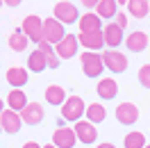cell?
Wrapping results in <instances>:
<instances>
[{
	"instance_id": "obj_2",
	"label": "cell",
	"mask_w": 150,
	"mask_h": 148,
	"mask_svg": "<svg viewBox=\"0 0 150 148\" xmlns=\"http://www.w3.org/2000/svg\"><path fill=\"white\" fill-rule=\"evenodd\" d=\"M84 112H86V102L80 96H68L66 102L62 105V119L77 123V121L84 119Z\"/></svg>"
},
{
	"instance_id": "obj_37",
	"label": "cell",
	"mask_w": 150,
	"mask_h": 148,
	"mask_svg": "<svg viewBox=\"0 0 150 148\" xmlns=\"http://www.w3.org/2000/svg\"><path fill=\"white\" fill-rule=\"evenodd\" d=\"M2 5H5V2H2V0H0V7H2Z\"/></svg>"
},
{
	"instance_id": "obj_28",
	"label": "cell",
	"mask_w": 150,
	"mask_h": 148,
	"mask_svg": "<svg viewBox=\"0 0 150 148\" xmlns=\"http://www.w3.org/2000/svg\"><path fill=\"white\" fill-rule=\"evenodd\" d=\"M137 78H139V82L143 89H150V64H143L139 68V73H137Z\"/></svg>"
},
{
	"instance_id": "obj_14",
	"label": "cell",
	"mask_w": 150,
	"mask_h": 148,
	"mask_svg": "<svg viewBox=\"0 0 150 148\" xmlns=\"http://www.w3.org/2000/svg\"><path fill=\"white\" fill-rule=\"evenodd\" d=\"M103 37H105V46H109L112 50H116V48L125 41V34H123V30L118 28L116 23H107V25H103Z\"/></svg>"
},
{
	"instance_id": "obj_40",
	"label": "cell",
	"mask_w": 150,
	"mask_h": 148,
	"mask_svg": "<svg viewBox=\"0 0 150 148\" xmlns=\"http://www.w3.org/2000/svg\"><path fill=\"white\" fill-rule=\"evenodd\" d=\"M148 2H150V0H148Z\"/></svg>"
},
{
	"instance_id": "obj_35",
	"label": "cell",
	"mask_w": 150,
	"mask_h": 148,
	"mask_svg": "<svg viewBox=\"0 0 150 148\" xmlns=\"http://www.w3.org/2000/svg\"><path fill=\"white\" fill-rule=\"evenodd\" d=\"M41 148H57L55 144H46V146H41Z\"/></svg>"
},
{
	"instance_id": "obj_16",
	"label": "cell",
	"mask_w": 150,
	"mask_h": 148,
	"mask_svg": "<svg viewBox=\"0 0 150 148\" xmlns=\"http://www.w3.org/2000/svg\"><path fill=\"white\" fill-rule=\"evenodd\" d=\"M28 68H23V66H11L7 68V73H5V80L11 84V89H23L25 84H28Z\"/></svg>"
},
{
	"instance_id": "obj_15",
	"label": "cell",
	"mask_w": 150,
	"mask_h": 148,
	"mask_svg": "<svg viewBox=\"0 0 150 148\" xmlns=\"http://www.w3.org/2000/svg\"><path fill=\"white\" fill-rule=\"evenodd\" d=\"M123 43L127 46L130 53H143V50L148 48V34L141 32V30H134V32H130V34L125 37Z\"/></svg>"
},
{
	"instance_id": "obj_19",
	"label": "cell",
	"mask_w": 150,
	"mask_h": 148,
	"mask_svg": "<svg viewBox=\"0 0 150 148\" xmlns=\"http://www.w3.org/2000/svg\"><path fill=\"white\" fill-rule=\"evenodd\" d=\"M28 96H25V91L23 89H11L9 96H7V110H14V112H23L25 110V105H28Z\"/></svg>"
},
{
	"instance_id": "obj_25",
	"label": "cell",
	"mask_w": 150,
	"mask_h": 148,
	"mask_svg": "<svg viewBox=\"0 0 150 148\" xmlns=\"http://www.w3.org/2000/svg\"><path fill=\"white\" fill-rule=\"evenodd\" d=\"M96 14L100 16V18H114L116 14H118V5H116V0H100L98 2V7H96Z\"/></svg>"
},
{
	"instance_id": "obj_17",
	"label": "cell",
	"mask_w": 150,
	"mask_h": 148,
	"mask_svg": "<svg viewBox=\"0 0 150 148\" xmlns=\"http://www.w3.org/2000/svg\"><path fill=\"white\" fill-rule=\"evenodd\" d=\"M96 91H98V96H100L103 100H114V98L118 96V82H116L114 78H103V80H98Z\"/></svg>"
},
{
	"instance_id": "obj_18",
	"label": "cell",
	"mask_w": 150,
	"mask_h": 148,
	"mask_svg": "<svg viewBox=\"0 0 150 148\" xmlns=\"http://www.w3.org/2000/svg\"><path fill=\"white\" fill-rule=\"evenodd\" d=\"M77 28H80V32H96V30H103V18H100L96 11H86V14L80 16Z\"/></svg>"
},
{
	"instance_id": "obj_5",
	"label": "cell",
	"mask_w": 150,
	"mask_h": 148,
	"mask_svg": "<svg viewBox=\"0 0 150 148\" xmlns=\"http://www.w3.org/2000/svg\"><path fill=\"white\" fill-rule=\"evenodd\" d=\"M100 57H103L105 68H109L112 73H125L127 71V57L123 55V53H118V50L107 48V50L100 53Z\"/></svg>"
},
{
	"instance_id": "obj_33",
	"label": "cell",
	"mask_w": 150,
	"mask_h": 148,
	"mask_svg": "<svg viewBox=\"0 0 150 148\" xmlns=\"http://www.w3.org/2000/svg\"><path fill=\"white\" fill-rule=\"evenodd\" d=\"M96 148H116V146H114V144H109V141H105V144H98Z\"/></svg>"
},
{
	"instance_id": "obj_12",
	"label": "cell",
	"mask_w": 150,
	"mask_h": 148,
	"mask_svg": "<svg viewBox=\"0 0 150 148\" xmlns=\"http://www.w3.org/2000/svg\"><path fill=\"white\" fill-rule=\"evenodd\" d=\"M116 121L123 123V125H132L139 121V107L134 102H121L116 107Z\"/></svg>"
},
{
	"instance_id": "obj_13",
	"label": "cell",
	"mask_w": 150,
	"mask_h": 148,
	"mask_svg": "<svg viewBox=\"0 0 150 148\" xmlns=\"http://www.w3.org/2000/svg\"><path fill=\"white\" fill-rule=\"evenodd\" d=\"M75 134H77V141H82V144H96V137H98V130H96V125L91 123V121H77L75 123Z\"/></svg>"
},
{
	"instance_id": "obj_21",
	"label": "cell",
	"mask_w": 150,
	"mask_h": 148,
	"mask_svg": "<svg viewBox=\"0 0 150 148\" xmlns=\"http://www.w3.org/2000/svg\"><path fill=\"white\" fill-rule=\"evenodd\" d=\"M84 116H86V121H91L93 125H98V123H103L107 119V110H105L103 102H91V105H86Z\"/></svg>"
},
{
	"instance_id": "obj_31",
	"label": "cell",
	"mask_w": 150,
	"mask_h": 148,
	"mask_svg": "<svg viewBox=\"0 0 150 148\" xmlns=\"http://www.w3.org/2000/svg\"><path fill=\"white\" fill-rule=\"evenodd\" d=\"M2 2H5L7 7H18V5L23 2V0H2Z\"/></svg>"
},
{
	"instance_id": "obj_4",
	"label": "cell",
	"mask_w": 150,
	"mask_h": 148,
	"mask_svg": "<svg viewBox=\"0 0 150 148\" xmlns=\"http://www.w3.org/2000/svg\"><path fill=\"white\" fill-rule=\"evenodd\" d=\"M23 34L30 39V43H41L43 41V21L39 18L37 14H30V16H25L23 18Z\"/></svg>"
},
{
	"instance_id": "obj_10",
	"label": "cell",
	"mask_w": 150,
	"mask_h": 148,
	"mask_svg": "<svg viewBox=\"0 0 150 148\" xmlns=\"http://www.w3.org/2000/svg\"><path fill=\"white\" fill-rule=\"evenodd\" d=\"M75 141H77V134H75L73 128L59 125V128L52 132V144H55L57 148H75Z\"/></svg>"
},
{
	"instance_id": "obj_29",
	"label": "cell",
	"mask_w": 150,
	"mask_h": 148,
	"mask_svg": "<svg viewBox=\"0 0 150 148\" xmlns=\"http://www.w3.org/2000/svg\"><path fill=\"white\" fill-rule=\"evenodd\" d=\"M114 23H116V25H118L121 30H125V28H127V14H123V11H118V14L114 16Z\"/></svg>"
},
{
	"instance_id": "obj_30",
	"label": "cell",
	"mask_w": 150,
	"mask_h": 148,
	"mask_svg": "<svg viewBox=\"0 0 150 148\" xmlns=\"http://www.w3.org/2000/svg\"><path fill=\"white\" fill-rule=\"evenodd\" d=\"M80 2H82V7H89V9H91V7H98L100 0H80Z\"/></svg>"
},
{
	"instance_id": "obj_36",
	"label": "cell",
	"mask_w": 150,
	"mask_h": 148,
	"mask_svg": "<svg viewBox=\"0 0 150 148\" xmlns=\"http://www.w3.org/2000/svg\"><path fill=\"white\" fill-rule=\"evenodd\" d=\"M116 5H127V0H116Z\"/></svg>"
},
{
	"instance_id": "obj_11",
	"label": "cell",
	"mask_w": 150,
	"mask_h": 148,
	"mask_svg": "<svg viewBox=\"0 0 150 148\" xmlns=\"http://www.w3.org/2000/svg\"><path fill=\"white\" fill-rule=\"evenodd\" d=\"M43 116H46V112H43L41 102H28L25 110L21 112V119H23L25 125H39L43 121Z\"/></svg>"
},
{
	"instance_id": "obj_6",
	"label": "cell",
	"mask_w": 150,
	"mask_h": 148,
	"mask_svg": "<svg viewBox=\"0 0 150 148\" xmlns=\"http://www.w3.org/2000/svg\"><path fill=\"white\" fill-rule=\"evenodd\" d=\"M64 37H66L64 25H62L55 16H50V18L43 21V41H48L50 46H57Z\"/></svg>"
},
{
	"instance_id": "obj_1",
	"label": "cell",
	"mask_w": 150,
	"mask_h": 148,
	"mask_svg": "<svg viewBox=\"0 0 150 148\" xmlns=\"http://www.w3.org/2000/svg\"><path fill=\"white\" fill-rule=\"evenodd\" d=\"M52 16L62 25H73L80 21V9H77V5L68 2V0H57V5L52 7Z\"/></svg>"
},
{
	"instance_id": "obj_38",
	"label": "cell",
	"mask_w": 150,
	"mask_h": 148,
	"mask_svg": "<svg viewBox=\"0 0 150 148\" xmlns=\"http://www.w3.org/2000/svg\"><path fill=\"white\" fill-rule=\"evenodd\" d=\"M146 148H150V144H146Z\"/></svg>"
},
{
	"instance_id": "obj_34",
	"label": "cell",
	"mask_w": 150,
	"mask_h": 148,
	"mask_svg": "<svg viewBox=\"0 0 150 148\" xmlns=\"http://www.w3.org/2000/svg\"><path fill=\"white\" fill-rule=\"evenodd\" d=\"M5 112V102H2V98H0V114Z\"/></svg>"
},
{
	"instance_id": "obj_9",
	"label": "cell",
	"mask_w": 150,
	"mask_h": 148,
	"mask_svg": "<svg viewBox=\"0 0 150 148\" xmlns=\"http://www.w3.org/2000/svg\"><path fill=\"white\" fill-rule=\"evenodd\" d=\"M0 128L5 130L7 134H16L21 128H23V119H21L18 112L14 110H5L0 114Z\"/></svg>"
},
{
	"instance_id": "obj_39",
	"label": "cell",
	"mask_w": 150,
	"mask_h": 148,
	"mask_svg": "<svg viewBox=\"0 0 150 148\" xmlns=\"http://www.w3.org/2000/svg\"><path fill=\"white\" fill-rule=\"evenodd\" d=\"M0 132H2V128H0Z\"/></svg>"
},
{
	"instance_id": "obj_23",
	"label": "cell",
	"mask_w": 150,
	"mask_h": 148,
	"mask_svg": "<svg viewBox=\"0 0 150 148\" xmlns=\"http://www.w3.org/2000/svg\"><path fill=\"white\" fill-rule=\"evenodd\" d=\"M48 68V62H46V55L41 53V50H34V53H30L28 57V71H32V73H43Z\"/></svg>"
},
{
	"instance_id": "obj_24",
	"label": "cell",
	"mask_w": 150,
	"mask_h": 148,
	"mask_svg": "<svg viewBox=\"0 0 150 148\" xmlns=\"http://www.w3.org/2000/svg\"><path fill=\"white\" fill-rule=\"evenodd\" d=\"M7 43H9V48L14 50V53H23V50H28L30 39L23 34V30H14V32L9 34V39H7Z\"/></svg>"
},
{
	"instance_id": "obj_26",
	"label": "cell",
	"mask_w": 150,
	"mask_h": 148,
	"mask_svg": "<svg viewBox=\"0 0 150 148\" xmlns=\"http://www.w3.org/2000/svg\"><path fill=\"white\" fill-rule=\"evenodd\" d=\"M39 50L46 55L48 68H59V57H57V53H55V46H50L48 41H41V43H39Z\"/></svg>"
},
{
	"instance_id": "obj_32",
	"label": "cell",
	"mask_w": 150,
	"mask_h": 148,
	"mask_svg": "<svg viewBox=\"0 0 150 148\" xmlns=\"http://www.w3.org/2000/svg\"><path fill=\"white\" fill-rule=\"evenodd\" d=\"M21 148H41V146H39L37 141H25V144H23Z\"/></svg>"
},
{
	"instance_id": "obj_22",
	"label": "cell",
	"mask_w": 150,
	"mask_h": 148,
	"mask_svg": "<svg viewBox=\"0 0 150 148\" xmlns=\"http://www.w3.org/2000/svg\"><path fill=\"white\" fill-rule=\"evenodd\" d=\"M127 14L132 18H146L150 11V2L148 0H127Z\"/></svg>"
},
{
	"instance_id": "obj_7",
	"label": "cell",
	"mask_w": 150,
	"mask_h": 148,
	"mask_svg": "<svg viewBox=\"0 0 150 148\" xmlns=\"http://www.w3.org/2000/svg\"><path fill=\"white\" fill-rule=\"evenodd\" d=\"M77 41H80V46H84L86 50H91V53H100L105 48L103 30H96V32H80V34H77Z\"/></svg>"
},
{
	"instance_id": "obj_3",
	"label": "cell",
	"mask_w": 150,
	"mask_h": 148,
	"mask_svg": "<svg viewBox=\"0 0 150 148\" xmlns=\"http://www.w3.org/2000/svg\"><path fill=\"white\" fill-rule=\"evenodd\" d=\"M80 64H82V73L86 78H100V73L105 71L103 57L100 53H91V50H84L80 55Z\"/></svg>"
},
{
	"instance_id": "obj_8",
	"label": "cell",
	"mask_w": 150,
	"mask_h": 148,
	"mask_svg": "<svg viewBox=\"0 0 150 148\" xmlns=\"http://www.w3.org/2000/svg\"><path fill=\"white\" fill-rule=\"evenodd\" d=\"M77 48H80L77 37H75V34H66V37L55 46V53H57L59 59H71V57L77 55Z\"/></svg>"
},
{
	"instance_id": "obj_27",
	"label": "cell",
	"mask_w": 150,
	"mask_h": 148,
	"mask_svg": "<svg viewBox=\"0 0 150 148\" xmlns=\"http://www.w3.org/2000/svg\"><path fill=\"white\" fill-rule=\"evenodd\" d=\"M123 146L125 148H146V134L143 132H130L123 139Z\"/></svg>"
},
{
	"instance_id": "obj_20",
	"label": "cell",
	"mask_w": 150,
	"mask_h": 148,
	"mask_svg": "<svg viewBox=\"0 0 150 148\" xmlns=\"http://www.w3.org/2000/svg\"><path fill=\"white\" fill-rule=\"evenodd\" d=\"M43 98H46V102H50V105H55V107H59V105H64L66 102V91L64 87H59V84H50L46 89V93H43Z\"/></svg>"
}]
</instances>
